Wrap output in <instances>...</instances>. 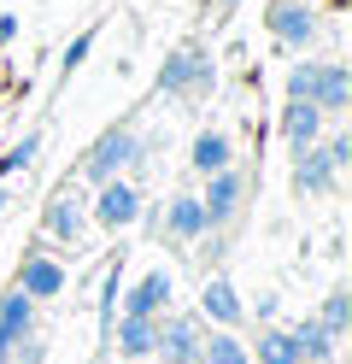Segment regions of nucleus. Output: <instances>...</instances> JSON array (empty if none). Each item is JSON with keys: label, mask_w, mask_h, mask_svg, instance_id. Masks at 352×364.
<instances>
[{"label": "nucleus", "mask_w": 352, "mask_h": 364, "mask_svg": "<svg viewBox=\"0 0 352 364\" xmlns=\"http://www.w3.org/2000/svg\"><path fill=\"white\" fill-rule=\"evenodd\" d=\"M211 82H218V65H211L200 41L171 48L159 65V95H171V100H200V95H211Z\"/></svg>", "instance_id": "f257e3e1"}, {"label": "nucleus", "mask_w": 352, "mask_h": 364, "mask_svg": "<svg viewBox=\"0 0 352 364\" xmlns=\"http://www.w3.org/2000/svg\"><path fill=\"white\" fill-rule=\"evenodd\" d=\"M141 159V135H135V124H112V129H100V141H94L88 153H82V182H112L117 171H129Z\"/></svg>", "instance_id": "f03ea898"}, {"label": "nucleus", "mask_w": 352, "mask_h": 364, "mask_svg": "<svg viewBox=\"0 0 352 364\" xmlns=\"http://www.w3.org/2000/svg\"><path fill=\"white\" fill-rule=\"evenodd\" d=\"M265 30L282 41V48H311L317 6H311V0H270V6H265Z\"/></svg>", "instance_id": "7ed1b4c3"}, {"label": "nucleus", "mask_w": 352, "mask_h": 364, "mask_svg": "<svg viewBox=\"0 0 352 364\" xmlns=\"http://www.w3.org/2000/svg\"><path fill=\"white\" fill-rule=\"evenodd\" d=\"M200 341H206L200 317L194 311H176V317H164V323H159L153 358H164V364H200Z\"/></svg>", "instance_id": "20e7f679"}, {"label": "nucleus", "mask_w": 352, "mask_h": 364, "mask_svg": "<svg viewBox=\"0 0 352 364\" xmlns=\"http://www.w3.org/2000/svg\"><path fill=\"white\" fill-rule=\"evenodd\" d=\"M241 200H247V176L223 165V171H211V176H206L200 212H206V223H229L235 212H241Z\"/></svg>", "instance_id": "39448f33"}, {"label": "nucleus", "mask_w": 352, "mask_h": 364, "mask_svg": "<svg viewBox=\"0 0 352 364\" xmlns=\"http://www.w3.org/2000/svg\"><path fill=\"white\" fill-rule=\"evenodd\" d=\"M335 182H341V171L329 165V153H323V147H305V153H294V194H299V200L335 194Z\"/></svg>", "instance_id": "423d86ee"}, {"label": "nucleus", "mask_w": 352, "mask_h": 364, "mask_svg": "<svg viewBox=\"0 0 352 364\" xmlns=\"http://www.w3.org/2000/svg\"><path fill=\"white\" fill-rule=\"evenodd\" d=\"M323 112L311 106V100H288V106H282V141H288L294 153H305V147H317L323 141Z\"/></svg>", "instance_id": "0eeeda50"}, {"label": "nucleus", "mask_w": 352, "mask_h": 364, "mask_svg": "<svg viewBox=\"0 0 352 364\" xmlns=\"http://www.w3.org/2000/svg\"><path fill=\"white\" fill-rule=\"evenodd\" d=\"M94 218H100L106 230H124V223H135V218H141V194L129 188L124 176H112V182H100V200H94Z\"/></svg>", "instance_id": "6e6552de"}, {"label": "nucleus", "mask_w": 352, "mask_h": 364, "mask_svg": "<svg viewBox=\"0 0 352 364\" xmlns=\"http://www.w3.org/2000/svg\"><path fill=\"white\" fill-rule=\"evenodd\" d=\"M47 235L53 241H82V230H88V212H82V194L77 188H59L53 200H47Z\"/></svg>", "instance_id": "1a4fd4ad"}, {"label": "nucleus", "mask_w": 352, "mask_h": 364, "mask_svg": "<svg viewBox=\"0 0 352 364\" xmlns=\"http://www.w3.org/2000/svg\"><path fill=\"white\" fill-rule=\"evenodd\" d=\"M311 106L323 112V118H341V112L352 106V71H346V65H317Z\"/></svg>", "instance_id": "9d476101"}, {"label": "nucleus", "mask_w": 352, "mask_h": 364, "mask_svg": "<svg viewBox=\"0 0 352 364\" xmlns=\"http://www.w3.org/2000/svg\"><path fill=\"white\" fill-rule=\"evenodd\" d=\"M18 294H30V300H53V294H65V264L30 253L23 270H18Z\"/></svg>", "instance_id": "9b49d317"}, {"label": "nucleus", "mask_w": 352, "mask_h": 364, "mask_svg": "<svg viewBox=\"0 0 352 364\" xmlns=\"http://www.w3.org/2000/svg\"><path fill=\"white\" fill-rule=\"evenodd\" d=\"M206 230H211V223L200 212V194H176L171 206H164V235H171V241H200Z\"/></svg>", "instance_id": "f8f14e48"}, {"label": "nucleus", "mask_w": 352, "mask_h": 364, "mask_svg": "<svg viewBox=\"0 0 352 364\" xmlns=\"http://www.w3.org/2000/svg\"><path fill=\"white\" fill-rule=\"evenodd\" d=\"M164 306H171V270H147V277L129 288V300H124L129 317H159Z\"/></svg>", "instance_id": "ddd939ff"}, {"label": "nucleus", "mask_w": 352, "mask_h": 364, "mask_svg": "<svg viewBox=\"0 0 352 364\" xmlns=\"http://www.w3.org/2000/svg\"><path fill=\"white\" fill-rule=\"evenodd\" d=\"M200 311L211 317V323H223V329H235V323H241V294H235V282L229 277H211L206 282V294H200Z\"/></svg>", "instance_id": "4468645a"}, {"label": "nucleus", "mask_w": 352, "mask_h": 364, "mask_svg": "<svg viewBox=\"0 0 352 364\" xmlns=\"http://www.w3.org/2000/svg\"><path fill=\"white\" fill-rule=\"evenodd\" d=\"M30 323H36V300L12 288L6 300H0V335L12 341V353H18V341H30Z\"/></svg>", "instance_id": "2eb2a0df"}, {"label": "nucleus", "mask_w": 352, "mask_h": 364, "mask_svg": "<svg viewBox=\"0 0 352 364\" xmlns=\"http://www.w3.org/2000/svg\"><path fill=\"white\" fill-rule=\"evenodd\" d=\"M153 341H159V317H129L117 323V353L124 358H153Z\"/></svg>", "instance_id": "dca6fc26"}, {"label": "nucleus", "mask_w": 352, "mask_h": 364, "mask_svg": "<svg viewBox=\"0 0 352 364\" xmlns=\"http://www.w3.org/2000/svg\"><path fill=\"white\" fill-rule=\"evenodd\" d=\"M294 335V347H299V358L305 364H323V358H335V335H329L317 317H299V323L288 329Z\"/></svg>", "instance_id": "f3484780"}, {"label": "nucleus", "mask_w": 352, "mask_h": 364, "mask_svg": "<svg viewBox=\"0 0 352 364\" xmlns=\"http://www.w3.org/2000/svg\"><path fill=\"white\" fill-rule=\"evenodd\" d=\"M188 159H194V171H200V176L223 171V165H229V135H223V129H200V135H194V147H188Z\"/></svg>", "instance_id": "a211bd4d"}, {"label": "nucleus", "mask_w": 352, "mask_h": 364, "mask_svg": "<svg viewBox=\"0 0 352 364\" xmlns=\"http://www.w3.org/2000/svg\"><path fill=\"white\" fill-rule=\"evenodd\" d=\"M200 364H252V353H247L229 329H218V335L200 341Z\"/></svg>", "instance_id": "6ab92c4d"}, {"label": "nucleus", "mask_w": 352, "mask_h": 364, "mask_svg": "<svg viewBox=\"0 0 352 364\" xmlns=\"http://www.w3.org/2000/svg\"><path fill=\"white\" fill-rule=\"evenodd\" d=\"M258 364H305V358H299L288 329H265V335H258Z\"/></svg>", "instance_id": "aec40b11"}, {"label": "nucleus", "mask_w": 352, "mask_h": 364, "mask_svg": "<svg viewBox=\"0 0 352 364\" xmlns=\"http://www.w3.org/2000/svg\"><path fill=\"white\" fill-rule=\"evenodd\" d=\"M317 323L329 329V335H346V323H352V294L346 288H335V294H329V300H323V311H317Z\"/></svg>", "instance_id": "412c9836"}, {"label": "nucleus", "mask_w": 352, "mask_h": 364, "mask_svg": "<svg viewBox=\"0 0 352 364\" xmlns=\"http://www.w3.org/2000/svg\"><path fill=\"white\" fill-rule=\"evenodd\" d=\"M36 153H41V135H23V141L0 159V176H12V171H30L36 165Z\"/></svg>", "instance_id": "4be33fe9"}, {"label": "nucleus", "mask_w": 352, "mask_h": 364, "mask_svg": "<svg viewBox=\"0 0 352 364\" xmlns=\"http://www.w3.org/2000/svg\"><path fill=\"white\" fill-rule=\"evenodd\" d=\"M311 82H317V59H299L288 71V100H311Z\"/></svg>", "instance_id": "5701e85b"}, {"label": "nucleus", "mask_w": 352, "mask_h": 364, "mask_svg": "<svg viewBox=\"0 0 352 364\" xmlns=\"http://www.w3.org/2000/svg\"><path fill=\"white\" fill-rule=\"evenodd\" d=\"M317 147L329 153V165H335V171L352 165V135H346V129H335V135H329V141H317Z\"/></svg>", "instance_id": "b1692460"}, {"label": "nucleus", "mask_w": 352, "mask_h": 364, "mask_svg": "<svg viewBox=\"0 0 352 364\" xmlns=\"http://www.w3.org/2000/svg\"><path fill=\"white\" fill-rule=\"evenodd\" d=\"M88 48H94V30H82V36L70 41V48H65V59H59V65H65V77H70V71H82V59H88Z\"/></svg>", "instance_id": "393cba45"}, {"label": "nucleus", "mask_w": 352, "mask_h": 364, "mask_svg": "<svg viewBox=\"0 0 352 364\" xmlns=\"http://www.w3.org/2000/svg\"><path fill=\"white\" fill-rule=\"evenodd\" d=\"M112 306H117V270L106 277V294H100V323H112Z\"/></svg>", "instance_id": "a878e982"}, {"label": "nucleus", "mask_w": 352, "mask_h": 364, "mask_svg": "<svg viewBox=\"0 0 352 364\" xmlns=\"http://www.w3.org/2000/svg\"><path fill=\"white\" fill-rule=\"evenodd\" d=\"M206 6H211V12H218V18H229L235 6H241V0H206Z\"/></svg>", "instance_id": "bb28decb"}, {"label": "nucleus", "mask_w": 352, "mask_h": 364, "mask_svg": "<svg viewBox=\"0 0 352 364\" xmlns=\"http://www.w3.org/2000/svg\"><path fill=\"white\" fill-rule=\"evenodd\" d=\"M0 364H12V341L6 335H0Z\"/></svg>", "instance_id": "cd10ccee"}, {"label": "nucleus", "mask_w": 352, "mask_h": 364, "mask_svg": "<svg viewBox=\"0 0 352 364\" xmlns=\"http://www.w3.org/2000/svg\"><path fill=\"white\" fill-rule=\"evenodd\" d=\"M6 206H12V200H6V188H0V218H6Z\"/></svg>", "instance_id": "c85d7f7f"}, {"label": "nucleus", "mask_w": 352, "mask_h": 364, "mask_svg": "<svg viewBox=\"0 0 352 364\" xmlns=\"http://www.w3.org/2000/svg\"><path fill=\"white\" fill-rule=\"evenodd\" d=\"M323 364H335V358H323Z\"/></svg>", "instance_id": "c756f323"}]
</instances>
